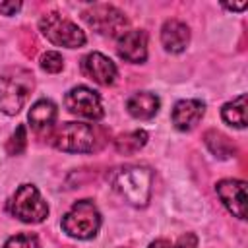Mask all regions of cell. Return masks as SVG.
<instances>
[{
    "label": "cell",
    "mask_w": 248,
    "mask_h": 248,
    "mask_svg": "<svg viewBox=\"0 0 248 248\" xmlns=\"http://www.w3.org/2000/svg\"><path fill=\"white\" fill-rule=\"evenodd\" d=\"M151 182L153 172L147 167L130 165L118 167L110 172L112 188L134 207H145L151 198Z\"/></svg>",
    "instance_id": "cell-1"
},
{
    "label": "cell",
    "mask_w": 248,
    "mask_h": 248,
    "mask_svg": "<svg viewBox=\"0 0 248 248\" xmlns=\"http://www.w3.org/2000/svg\"><path fill=\"white\" fill-rule=\"evenodd\" d=\"M215 192L223 205L236 217L246 219V182L236 178H223L215 184Z\"/></svg>",
    "instance_id": "cell-9"
},
{
    "label": "cell",
    "mask_w": 248,
    "mask_h": 248,
    "mask_svg": "<svg viewBox=\"0 0 248 248\" xmlns=\"http://www.w3.org/2000/svg\"><path fill=\"white\" fill-rule=\"evenodd\" d=\"M2 248H41L37 234L31 232H19L16 236H10Z\"/></svg>",
    "instance_id": "cell-20"
},
{
    "label": "cell",
    "mask_w": 248,
    "mask_h": 248,
    "mask_svg": "<svg viewBox=\"0 0 248 248\" xmlns=\"http://www.w3.org/2000/svg\"><path fill=\"white\" fill-rule=\"evenodd\" d=\"M19 8H21V2H2L0 4V12L4 16H14Z\"/></svg>",
    "instance_id": "cell-23"
},
{
    "label": "cell",
    "mask_w": 248,
    "mask_h": 248,
    "mask_svg": "<svg viewBox=\"0 0 248 248\" xmlns=\"http://www.w3.org/2000/svg\"><path fill=\"white\" fill-rule=\"evenodd\" d=\"M116 52L122 60L141 64L147 58V33L143 29H132L118 37Z\"/></svg>",
    "instance_id": "cell-11"
},
{
    "label": "cell",
    "mask_w": 248,
    "mask_h": 248,
    "mask_svg": "<svg viewBox=\"0 0 248 248\" xmlns=\"http://www.w3.org/2000/svg\"><path fill=\"white\" fill-rule=\"evenodd\" d=\"M54 147L66 153H91L95 149V130L85 122H66L54 134Z\"/></svg>",
    "instance_id": "cell-6"
},
{
    "label": "cell",
    "mask_w": 248,
    "mask_h": 248,
    "mask_svg": "<svg viewBox=\"0 0 248 248\" xmlns=\"http://www.w3.org/2000/svg\"><path fill=\"white\" fill-rule=\"evenodd\" d=\"M246 2H242V4H223V8H227V10H232V12H242V10H246Z\"/></svg>",
    "instance_id": "cell-24"
},
{
    "label": "cell",
    "mask_w": 248,
    "mask_h": 248,
    "mask_svg": "<svg viewBox=\"0 0 248 248\" xmlns=\"http://www.w3.org/2000/svg\"><path fill=\"white\" fill-rule=\"evenodd\" d=\"M81 72L99 85H112L118 70L114 62L103 52H89L81 58Z\"/></svg>",
    "instance_id": "cell-10"
},
{
    "label": "cell",
    "mask_w": 248,
    "mask_h": 248,
    "mask_svg": "<svg viewBox=\"0 0 248 248\" xmlns=\"http://www.w3.org/2000/svg\"><path fill=\"white\" fill-rule=\"evenodd\" d=\"M35 87L33 74L25 68H10L0 76V110L8 116L17 114Z\"/></svg>",
    "instance_id": "cell-2"
},
{
    "label": "cell",
    "mask_w": 248,
    "mask_h": 248,
    "mask_svg": "<svg viewBox=\"0 0 248 248\" xmlns=\"http://www.w3.org/2000/svg\"><path fill=\"white\" fill-rule=\"evenodd\" d=\"M101 229V213L91 200L76 202L62 217V231L78 240L93 238Z\"/></svg>",
    "instance_id": "cell-3"
},
{
    "label": "cell",
    "mask_w": 248,
    "mask_h": 248,
    "mask_svg": "<svg viewBox=\"0 0 248 248\" xmlns=\"http://www.w3.org/2000/svg\"><path fill=\"white\" fill-rule=\"evenodd\" d=\"M159 107H161V101L151 91H138L130 95L126 101L128 112L138 120H151L159 112Z\"/></svg>",
    "instance_id": "cell-14"
},
{
    "label": "cell",
    "mask_w": 248,
    "mask_h": 248,
    "mask_svg": "<svg viewBox=\"0 0 248 248\" xmlns=\"http://www.w3.org/2000/svg\"><path fill=\"white\" fill-rule=\"evenodd\" d=\"M39 29L56 46H66V48H79L85 45L87 37L85 33L70 19L60 16L58 12H48L39 19Z\"/></svg>",
    "instance_id": "cell-4"
},
{
    "label": "cell",
    "mask_w": 248,
    "mask_h": 248,
    "mask_svg": "<svg viewBox=\"0 0 248 248\" xmlns=\"http://www.w3.org/2000/svg\"><path fill=\"white\" fill-rule=\"evenodd\" d=\"M25 145H27V134H25V126L21 124V126L16 128V132H14L12 138L8 140L6 151H8L10 155H19V153H23Z\"/></svg>",
    "instance_id": "cell-21"
},
{
    "label": "cell",
    "mask_w": 248,
    "mask_h": 248,
    "mask_svg": "<svg viewBox=\"0 0 248 248\" xmlns=\"http://www.w3.org/2000/svg\"><path fill=\"white\" fill-rule=\"evenodd\" d=\"M64 105L76 116H83L89 120H101L105 116L101 97L97 95V91H93L91 87H85V85L72 87L64 95Z\"/></svg>",
    "instance_id": "cell-8"
},
{
    "label": "cell",
    "mask_w": 248,
    "mask_h": 248,
    "mask_svg": "<svg viewBox=\"0 0 248 248\" xmlns=\"http://www.w3.org/2000/svg\"><path fill=\"white\" fill-rule=\"evenodd\" d=\"M147 248H198V236L194 232H184L174 242L159 238V240H153Z\"/></svg>",
    "instance_id": "cell-19"
},
{
    "label": "cell",
    "mask_w": 248,
    "mask_h": 248,
    "mask_svg": "<svg viewBox=\"0 0 248 248\" xmlns=\"http://www.w3.org/2000/svg\"><path fill=\"white\" fill-rule=\"evenodd\" d=\"M221 118L234 128H246V95H238L236 99L229 101L221 108Z\"/></svg>",
    "instance_id": "cell-16"
},
{
    "label": "cell",
    "mask_w": 248,
    "mask_h": 248,
    "mask_svg": "<svg viewBox=\"0 0 248 248\" xmlns=\"http://www.w3.org/2000/svg\"><path fill=\"white\" fill-rule=\"evenodd\" d=\"M41 68H43L45 72H48V74H58V72H62V68H64V58H62V54L56 52V50H46V52L41 56Z\"/></svg>",
    "instance_id": "cell-22"
},
{
    "label": "cell",
    "mask_w": 248,
    "mask_h": 248,
    "mask_svg": "<svg viewBox=\"0 0 248 248\" xmlns=\"http://www.w3.org/2000/svg\"><path fill=\"white\" fill-rule=\"evenodd\" d=\"M145 143H147V132H143V130L128 132V134H124V136H118L116 141H114L116 151H118V153H124V155H130V153L140 151Z\"/></svg>",
    "instance_id": "cell-18"
},
{
    "label": "cell",
    "mask_w": 248,
    "mask_h": 248,
    "mask_svg": "<svg viewBox=\"0 0 248 248\" xmlns=\"http://www.w3.org/2000/svg\"><path fill=\"white\" fill-rule=\"evenodd\" d=\"M10 211L23 223H43L48 217V205L33 184H21L10 202Z\"/></svg>",
    "instance_id": "cell-5"
},
{
    "label": "cell",
    "mask_w": 248,
    "mask_h": 248,
    "mask_svg": "<svg viewBox=\"0 0 248 248\" xmlns=\"http://www.w3.org/2000/svg\"><path fill=\"white\" fill-rule=\"evenodd\" d=\"M56 116H58V110H56V105L48 99H41L37 101L31 108H29V126L35 130V132H41V130H46L50 128L54 122H56Z\"/></svg>",
    "instance_id": "cell-15"
},
{
    "label": "cell",
    "mask_w": 248,
    "mask_h": 248,
    "mask_svg": "<svg viewBox=\"0 0 248 248\" xmlns=\"http://www.w3.org/2000/svg\"><path fill=\"white\" fill-rule=\"evenodd\" d=\"M83 19L93 31L107 37H120L126 33L128 27V17L124 16V12H120L110 4L91 6L89 10L83 12Z\"/></svg>",
    "instance_id": "cell-7"
},
{
    "label": "cell",
    "mask_w": 248,
    "mask_h": 248,
    "mask_svg": "<svg viewBox=\"0 0 248 248\" xmlns=\"http://www.w3.org/2000/svg\"><path fill=\"white\" fill-rule=\"evenodd\" d=\"M190 43V29L180 19H167L161 27V45L167 52L178 54Z\"/></svg>",
    "instance_id": "cell-13"
},
{
    "label": "cell",
    "mask_w": 248,
    "mask_h": 248,
    "mask_svg": "<svg viewBox=\"0 0 248 248\" xmlns=\"http://www.w3.org/2000/svg\"><path fill=\"white\" fill-rule=\"evenodd\" d=\"M203 140H205L207 149H209L215 157H219V159H231V157H234V153H236L232 141H231L227 136H223V134H219V132H215V130H209Z\"/></svg>",
    "instance_id": "cell-17"
},
{
    "label": "cell",
    "mask_w": 248,
    "mask_h": 248,
    "mask_svg": "<svg viewBox=\"0 0 248 248\" xmlns=\"http://www.w3.org/2000/svg\"><path fill=\"white\" fill-rule=\"evenodd\" d=\"M203 112H205V105L202 101H198V99H182V101H178L174 105V108L170 112V120H172L176 130L190 132L202 120Z\"/></svg>",
    "instance_id": "cell-12"
}]
</instances>
